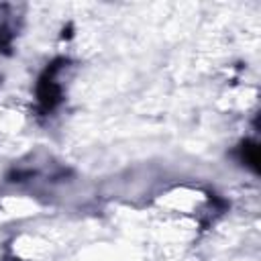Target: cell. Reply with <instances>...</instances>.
I'll return each mask as SVG.
<instances>
[{
    "label": "cell",
    "instance_id": "1",
    "mask_svg": "<svg viewBox=\"0 0 261 261\" xmlns=\"http://www.w3.org/2000/svg\"><path fill=\"white\" fill-rule=\"evenodd\" d=\"M63 59H57V61H53L47 69H45V73L41 75V80H39V84H37V98H39V104L45 108V110H53L59 102H61V88H59V84L55 82V73L59 71V63H61Z\"/></svg>",
    "mask_w": 261,
    "mask_h": 261
},
{
    "label": "cell",
    "instance_id": "3",
    "mask_svg": "<svg viewBox=\"0 0 261 261\" xmlns=\"http://www.w3.org/2000/svg\"><path fill=\"white\" fill-rule=\"evenodd\" d=\"M8 43H10V33L6 29H0V49L8 47Z\"/></svg>",
    "mask_w": 261,
    "mask_h": 261
},
{
    "label": "cell",
    "instance_id": "2",
    "mask_svg": "<svg viewBox=\"0 0 261 261\" xmlns=\"http://www.w3.org/2000/svg\"><path fill=\"white\" fill-rule=\"evenodd\" d=\"M241 157H243V161H245L249 167H253V169L257 171V163H259L257 145H253V143H243V147H241Z\"/></svg>",
    "mask_w": 261,
    "mask_h": 261
}]
</instances>
